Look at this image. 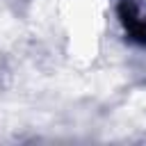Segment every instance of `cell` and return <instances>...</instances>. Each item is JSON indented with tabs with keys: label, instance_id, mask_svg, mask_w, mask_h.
<instances>
[{
	"label": "cell",
	"instance_id": "6da1fadb",
	"mask_svg": "<svg viewBox=\"0 0 146 146\" xmlns=\"http://www.w3.org/2000/svg\"><path fill=\"white\" fill-rule=\"evenodd\" d=\"M121 18H123V25L128 27V32L132 34V39L139 41V43H146V21L137 18L135 16V9L130 5H123L121 7Z\"/></svg>",
	"mask_w": 146,
	"mask_h": 146
}]
</instances>
